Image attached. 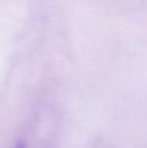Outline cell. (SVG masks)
Here are the masks:
<instances>
[{
    "mask_svg": "<svg viewBox=\"0 0 147 148\" xmlns=\"http://www.w3.org/2000/svg\"><path fill=\"white\" fill-rule=\"evenodd\" d=\"M17 148H26V147H25L23 144H19V145H17Z\"/></svg>",
    "mask_w": 147,
    "mask_h": 148,
    "instance_id": "obj_1",
    "label": "cell"
}]
</instances>
